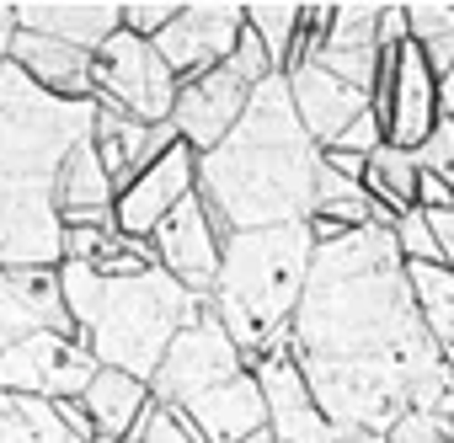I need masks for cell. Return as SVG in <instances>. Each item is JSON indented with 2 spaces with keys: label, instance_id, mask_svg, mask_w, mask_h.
Listing matches in <instances>:
<instances>
[{
  "label": "cell",
  "instance_id": "obj_1",
  "mask_svg": "<svg viewBox=\"0 0 454 443\" xmlns=\"http://www.w3.org/2000/svg\"><path fill=\"white\" fill-rule=\"evenodd\" d=\"M289 347L342 432H385L411 406L454 422V374L422 326L390 225L316 246Z\"/></svg>",
  "mask_w": 454,
  "mask_h": 443
},
{
  "label": "cell",
  "instance_id": "obj_2",
  "mask_svg": "<svg viewBox=\"0 0 454 443\" xmlns=\"http://www.w3.org/2000/svg\"><path fill=\"white\" fill-rule=\"evenodd\" d=\"M316 176H321V144L305 134L284 75L252 91V107L231 128V139L198 155V198L208 203L219 236L278 230L310 219Z\"/></svg>",
  "mask_w": 454,
  "mask_h": 443
},
{
  "label": "cell",
  "instance_id": "obj_3",
  "mask_svg": "<svg viewBox=\"0 0 454 443\" xmlns=\"http://www.w3.org/2000/svg\"><path fill=\"white\" fill-rule=\"evenodd\" d=\"M97 134V102L38 91L12 59L0 65V268H59L65 219L54 203L65 155Z\"/></svg>",
  "mask_w": 454,
  "mask_h": 443
},
{
  "label": "cell",
  "instance_id": "obj_4",
  "mask_svg": "<svg viewBox=\"0 0 454 443\" xmlns=\"http://www.w3.org/2000/svg\"><path fill=\"white\" fill-rule=\"evenodd\" d=\"M59 289L75 321V337L91 347L102 369H123L134 379H155L171 342L203 315L208 299L187 294L166 268L134 278H102L86 262H59Z\"/></svg>",
  "mask_w": 454,
  "mask_h": 443
},
{
  "label": "cell",
  "instance_id": "obj_5",
  "mask_svg": "<svg viewBox=\"0 0 454 443\" xmlns=\"http://www.w3.org/2000/svg\"><path fill=\"white\" fill-rule=\"evenodd\" d=\"M310 262H316L310 219L278 225V230L224 236V257H219V278H214L208 310L219 315L224 331H231V342L247 353V363H257L268 347L289 342V326H294Z\"/></svg>",
  "mask_w": 454,
  "mask_h": 443
},
{
  "label": "cell",
  "instance_id": "obj_6",
  "mask_svg": "<svg viewBox=\"0 0 454 443\" xmlns=\"http://www.w3.org/2000/svg\"><path fill=\"white\" fill-rule=\"evenodd\" d=\"M150 395L155 406H171L203 443H247L268 432L257 369L247 363V353L231 342V331L219 326L208 305L160 358Z\"/></svg>",
  "mask_w": 454,
  "mask_h": 443
},
{
  "label": "cell",
  "instance_id": "obj_7",
  "mask_svg": "<svg viewBox=\"0 0 454 443\" xmlns=\"http://www.w3.org/2000/svg\"><path fill=\"white\" fill-rule=\"evenodd\" d=\"M91 81H97V102L102 107H118V113H129L139 123H171L176 91H182V81L166 70L155 43L134 38L129 27L113 33L91 54Z\"/></svg>",
  "mask_w": 454,
  "mask_h": 443
},
{
  "label": "cell",
  "instance_id": "obj_8",
  "mask_svg": "<svg viewBox=\"0 0 454 443\" xmlns=\"http://www.w3.org/2000/svg\"><path fill=\"white\" fill-rule=\"evenodd\" d=\"M97 358L81 337L70 331H38L17 347L0 353V390L6 395H33V400H75L97 379Z\"/></svg>",
  "mask_w": 454,
  "mask_h": 443
},
{
  "label": "cell",
  "instance_id": "obj_9",
  "mask_svg": "<svg viewBox=\"0 0 454 443\" xmlns=\"http://www.w3.org/2000/svg\"><path fill=\"white\" fill-rule=\"evenodd\" d=\"M252 369H257V385H262L273 443H337V438H348L321 411V400H316V390H310V379H305V369H300V358H294L289 342L268 347Z\"/></svg>",
  "mask_w": 454,
  "mask_h": 443
},
{
  "label": "cell",
  "instance_id": "obj_10",
  "mask_svg": "<svg viewBox=\"0 0 454 443\" xmlns=\"http://www.w3.org/2000/svg\"><path fill=\"white\" fill-rule=\"evenodd\" d=\"M241 33H247V6H224V0H214V6H182L171 17V27L155 38V54L166 59V70L176 81H198L236 54Z\"/></svg>",
  "mask_w": 454,
  "mask_h": 443
},
{
  "label": "cell",
  "instance_id": "obj_11",
  "mask_svg": "<svg viewBox=\"0 0 454 443\" xmlns=\"http://www.w3.org/2000/svg\"><path fill=\"white\" fill-rule=\"evenodd\" d=\"M150 246H155V262H160L187 294H198V299L214 294L219 257H224V236H219L214 214H208V203H203L198 192L182 198V203L166 214V225L150 236Z\"/></svg>",
  "mask_w": 454,
  "mask_h": 443
},
{
  "label": "cell",
  "instance_id": "obj_12",
  "mask_svg": "<svg viewBox=\"0 0 454 443\" xmlns=\"http://www.w3.org/2000/svg\"><path fill=\"white\" fill-rule=\"evenodd\" d=\"M252 91L257 86H247L231 65H219V70H208L198 81H182L176 107H171V123H176L182 144H192L198 155H208L219 139H231V128L252 107Z\"/></svg>",
  "mask_w": 454,
  "mask_h": 443
},
{
  "label": "cell",
  "instance_id": "obj_13",
  "mask_svg": "<svg viewBox=\"0 0 454 443\" xmlns=\"http://www.w3.org/2000/svg\"><path fill=\"white\" fill-rule=\"evenodd\" d=\"M198 192V150L192 144H176L171 155H160L150 171H139L123 192H118V236L129 241H150L160 225H166V214Z\"/></svg>",
  "mask_w": 454,
  "mask_h": 443
},
{
  "label": "cell",
  "instance_id": "obj_14",
  "mask_svg": "<svg viewBox=\"0 0 454 443\" xmlns=\"http://www.w3.org/2000/svg\"><path fill=\"white\" fill-rule=\"evenodd\" d=\"M38 331L75 337V321L59 289V268H0V353Z\"/></svg>",
  "mask_w": 454,
  "mask_h": 443
},
{
  "label": "cell",
  "instance_id": "obj_15",
  "mask_svg": "<svg viewBox=\"0 0 454 443\" xmlns=\"http://www.w3.org/2000/svg\"><path fill=\"white\" fill-rule=\"evenodd\" d=\"M374 113L385 118V139L390 144H401V150H422L427 144V134H433V123L443 113H438V75L427 70V54L417 43L401 49L390 91L374 97Z\"/></svg>",
  "mask_w": 454,
  "mask_h": 443
},
{
  "label": "cell",
  "instance_id": "obj_16",
  "mask_svg": "<svg viewBox=\"0 0 454 443\" xmlns=\"http://www.w3.org/2000/svg\"><path fill=\"white\" fill-rule=\"evenodd\" d=\"M284 81H289V97H294V113H300L305 134H310L321 150H332V144L342 139V128L374 107L358 86L337 81V75H332V70H321L316 59H300Z\"/></svg>",
  "mask_w": 454,
  "mask_h": 443
},
{
  "label": "cell",
  "instance_id": "obj_17",
  "mask_svg": "<svg viewBox=\"0 0 454 443\" xmlns=\"http://www.w3.org/2000/svg\"><path fill=\"white\" fill-rule=\"evenodd\" d=\"M321 70H332L337 81L358 86L364 97H374V75H380V6H337L326 38L310 54Z\"/></svg>",
  "mask_w": 454,
  "mask_h": 443
},
{
  "label": "cell",
  "instance_id": "obj_18",
  "mask_svg": "<svg viewBox=\"0 0 454 443\" xmlns=\"http://www.w3.org/2000/svg\"><path fill=\"white\" fill-rule=\"evenodd\" d=\"M12 65H17L38 91L59 97V102H97L91 54H86V49H70V43H59V38H43V33H22V27H17Z\"/></svg>",
  "mask_w": 454,
  "mask_h": 443
},
{
  "label": "cell",
  "instance_id": "obj_19",
  "mask_svg": "<svg viewBox=\"0 0 454 443\" xmlns=\"http://www.w3.org/2000/svg\"><path fill=\"white\" fill-rule=\"evenodd\" d=\"M54 203H59V219L65 225H97V230H118V187L97 155L91 139H81L65 166H59V187H54Z\"/></svg>",
  "mask_w": 454,
  "mask_h": 443
},
{
  "label": "cell",
  "instance_id": "obj_20",
  "mask_svg": "<svg viewBox=\"0 0 454 443\" xmlns=\"http://www.w3.org/2000/svg\"><path fill=\"white\" fill-rule=\"evenodd\" d=\"M17 27L97 54L113 33H123V6H113V0H86V6H49V0H33V6H17Z\"/></svg>",
  "mask_w": 454,
  "mask_h": 443
},
{
  "label": "cell",
  "instance_id": "obj_21",
  "mask_svg": "<svg viewBox=\"0 0 454 443\" xmlns=\"http://www.w3.org/2000/svg\"><path fill=\"white\" fill-rule=\"evenodd\" d=\"M81 400H86V411H91V422H97L102 438H129V432H139L145 411L155 406L150 379H134V374H123V369H97V379L86 385Z\"/></svg>",
  "mask_w": 454,
  "mask_h": 443
},
{
  "label": "cell",
  "instance_id": "obj_22",
  "mask_svg": "<svg viewBox=\"0 0 454 443\" xmlns=\"http://www.w3.org/2000/svg\"><path fill=\"white\" fill-rule=\"evenodd\" d=\"M145 139H150V123H139V118H129V113L97 102V134H91V144H97V155H102V166H107V176H113L118 192L139 176Z\"/></svg>",
  "mask_w": 454,
  "mask_h": 443
},
{
  "label": "cell",
  "instance_id": "obj_23",
  "mask_svg": "<svg viewBox=\"0 0 454 443\" xmlns=\"http://www.w3.org/2000/svg\"><path fill=\"white\" fill-rule=\"evenodd\" d=\"M417 176H422V171H417V155L385 139V144L369 155V166H364V192L380 203V214L401 219L406 208H417Z\"/></svg>",
  "mask_w": 454,
  "mask_h": 443
},
{
  "label": "cell",
  "instance_id": "obj_24",
  "mask_svg": "<svg viewBox=\"0 0 454 443\" xmlns=\"http://www.w3.org/2000/svg\"><path fill=\"white\" fill-rule=\"evenodd\" d=\"M406 278H411L422 326H427V337L438 342V353L454 374V273L443 262H417V268H406Z\"/></svg>",
  "mask_w": 454,
  "mask_h": 443
},
{
  "label": "cell",
  "instance_id": "obj_25",
  "mask_svg": "<svg viewBox=\"0 0 454 443\" xmlns=\"http://www.w3.org/2000/svg\"><path fill=\"white\" fill-rule=\"evenodd\" d=\"M0 443H81V438L59 422L54 400L0 390Z\"/></svg>",
  "mask_w": 454,
  "mask_h": 443
},
{
  "label": "cell",
  "instance_id": "obj_26",
  "mask_svg": "<svg viewBox=\"0 0 454 443\" xmlns=\"http://www.w3.org/2000/svg\"><path fill=\"white\" fill-rule=\"evenodd\" d=\"M406 33H411V43L427 54V70L443 81V75L454 70V6H438V0L406 6Z\"/></svg>",
  "mask_w": 454,
  "mask_h": 443
},
{
  "label": "cell",
  "instance_id": "obj_27",
  "mask_svg": "<svg viewBox=\"0 0 454 443\" xmlns=\"http://www.w3.org/2000/svg\"><path fill=\"white\" fill-rule=\"evenodd\" d=\"M247 27L257 33V43L268 49L273 70L284 75L289 59H294V43H300V27H305V6H247Z\"/></svg>",
  "mask_w": 454,
  "mask_h": 443
},
{
  "label": "cell",
  "instance_id": "obj_28",
  "mask_svg": "<svg viewBox=\"0 0 454 443\" xmlns=\"http://www.w3.org/2000/svg\"><path fill=\"white\" fill-rule=\"evenodd\" d=\"M449 438H454L449 416H438V411H422V406L401 411V416L385 427V443H449Z\"/></svg>",
  "mask_w": 454,
  "mask_h": 443
},
{
  "label": "cell",
  "instance_id": "obj_29",
  "mask_svg": "<svg viewBox=\"0 0 454 443\" xmlns=\"http://www.w3.org/2000/svg\"><path fill=\"white\" fill-rule=\"evenodd\" d=\"M390 230H395V246H401V262H406V268L438 262V241H433V230H427V214H422V208H406Z\"/></svg>",
  "mask_w": 454,
  "mask_h": 443
},
{
  "label": "cell",
  "instance_id": "obj_30",
  "mask_svg": "<svg viewBox=\"0 0 454 443\" xmlns=\"http://www.w3.org/2000/svg\"><path fill=\"white\" fill-rule=\"evenodd\" d=\"M411 155H417V171H433V176H443L454 187V118H438L427 144L411 150Z\"/></svg>",
  "mask_w": 454,
  "mask_h": 443
},
{
  "label": "cell",
  "instance_id": "obj_31",
  "mask_svg": "<svg viewBox=\"0 0 454 443\" xmlns=\"http://www.w3.org/2000/svg\"><path fill=\"white\" fill-rule=\"evenodd\" d=\"M182 6H166V0H134V6H123V27L134 33V38H160L166 27H171V17H176Z\"/></svg>",
  "mask_w": 454,
  "mask_h": 443
},
{
  "label": "cell",
  "instance_id": "obj_32",
  "mask_svg": "<svg viewBox=\"0 0 454 443\" xmlns=\"http://www.w3.org/2000/svg\"><path fill=\"white\" fill-rule=\"evenodd\" d=\"M139 443H203L171 406H150L145 422H139Z\"/></svg>",
  "mask_w": 454,
  "mask_h": 443
},
{
  "label": "cell",
  "instance_id": "obj_33",
  "mask_svg": "<svg viewBox=\"0 0 454 443\" xmlns=\"http://www.w3.org/2000/svg\"><path fill=\"white\" fill-rule=\"evenodd\" d=\"M380 144H385V118H380V113L369 107L364 118H353V123L342 128V139H337L332 150H348V155H358V160H369V155H374Z\"/></svg>",
  "mask_w": 454,
  "mask_h": 443
},
{
  "label": "cell",
  "instance_id": "obj_34",
  "mask_svg": "<svg viewBox=\"0 0 454 443\" xmlns=\"http://www.w3.org/2000/svg\"><path fill=\"white\" fill-rule=\"evenodd\" d=\"M427 214V208H422ZM427 230H433V241H438V262L454 273V208H433L427 214Z\"/></svg>",
  "mask_w": 454,
  "mask_h": 443
},
{
  "label": "cell",
  "instance_id": "obj_35",
  "mask_svg": "<svg viewBox=\"0 0 454 443\" xmlns=\"http://www.w3.org/2000/svg\"><path fill=\"white\" fill-rule=\"evenodd\" d=\"M401 43H411V33H406V6H380V54H385V49H401Z\"/></svg>",
  "mask_w": 454,
  "mask_h": 443
},
{
  "label": "cell",
  "instance_id": "obj_36",
  "mask_svg": "<svg viewBox=\"0 0 454 443\" xmlns=\"http://www.w3.org/2000/svg\"><path fill=\"white\" fill-rule=\"evenodd\" d=\"M54 411H59V422L81 438V443H91L97 438V422H91V411H86V400L75 395V400H54Z\"/></svg>",
  "mask_w": 454,
  "mask_h": 443
},
{
  "label": "cell",
  "instance_id": "obj_37",
  "mask_svg": "<svg viewBox=\"0 0 454 443\" xmlns=\"http://www.w3.org/2000/svg\"><path fill=\"white\" fill-rule=\"evenodd\" d=\"M417 208H454V187L443 182V176H433V171H422L417 176Z\"/></svg>",
  "mask_w": 454,
  "mask_h": 443
},
{
  "label": "cell",
  "instance_id": "obj_38",
  "mask_svg": "<svg viewBox=\"0 0 454 443\" xmlns=\"http://www.w3.org/2000/svg\"><path fill=\"white\" fill-rule=\"evenodd\" d=\"M12 43H17V6H0V65L12 59Z\"/></svg>",
  "mask_w": 454,
  "mask_h": 443
},
{
  "label": "cell",
  "instance_id": "obj_39",
  "mask_svg": "<svg viewBox=\"0 0 454 443\" xmlns=\"http://www.w3.org/2000/svg\"><path fill=\"white\" fill-rule=\"evenodd\" d=\"M438 113H443V118H454V70L438 81Z\"/></svg>",
  "mask_w": 454,
  "mask_h": 443
},
{
  "label": "cell",
  "instance_id": "obj_40",
  "mask_svg": "<svg viewBox=\"0 0 454 443\" xmlns=\"http://www.w3.org/2000/svg\"><path fill=\"white\" fill-rule=\"evenodd\" d=\"M337 443H385V432H348V438H337Z\"/></svg>",
  "mask_w": 454,
  "mask_h": 443
},
{
  "label": "cell",
  "instance_id": "obj_41",
  "mask_svg": "<svg viewBox=\"0 0 454 443\" xmlns=\"http://www.w3.org/2000/svg\"><path fill=\"white\" fill-rule=\"evenodd\" d=\"M247 443H273V432H257V438H247Z\"/></svg>",
  "mask_w": 454,
  "mask_h": 443
},
{
  "label": "cell",
  "instance_id": "obj_42",
  "mask_svg": "<svg viewBox=\"0 0 454 443\" xmlns=\"http://www.w3.org/2000/svg\"><path fill=\"white\" fill-rule=\"evenodd\" d=\"M118 443H139V432H129V438H118Z\"/></svg>",
  "mask_w": 454,
  "mask_h": 443
},
{
  "label": "cell",
  "instance_id": "obj_43",
  "mask_svg": "<svg viewBox=\"0 0 454 443\" xmlns=\"http://www.w3.org/2000/svg\"><path fill=\"white\" fill-rule=\"evenodd\" d=\"M91 443H118V438H102V432H97V438H91Z\"/></svg>",
  "mask_w": 454,
  "mask_h": 443
},
{
  "label": "cell",
  "instance_id": "obj_44",
  "mask_svg": "<svg viewBox=\"0 0 454 443\" xmlns=\"http://www.w3.org/2000/svg\"><path fill=\"white\" fill-rule=\"evenodd\" d=\"M449 427H454V422H449Z\"/></svg>",
  "mask_w": 454,
  "mask_h": 443
},
{
  "label": "cell",
  "instance_id": "obj_45",
  "mask_svg": "<svg viewBox=\"0 0 454 443\" xmlns=\"http://www.w3.org/2000/svg\"><path fill=\"white\" fill-rule=\"evenodd\" d=\"M449 443H454V438H449Z\"/></svg>",
  "mask_w": 454,
  "mask_h": 443
}]
</instances>
